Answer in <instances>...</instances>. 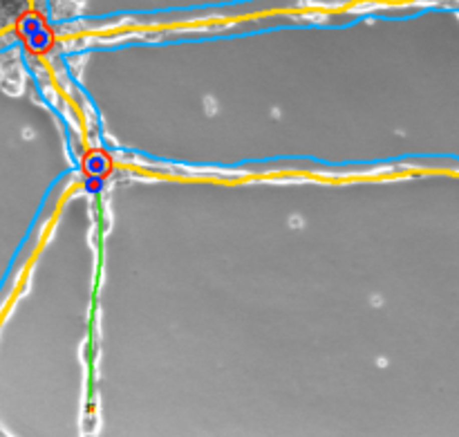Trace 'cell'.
<instances>
[{
    "label": "cell",
    "mask_w": 459,
    "mask_h": 437,
    "mask_svg": "<svg viewBox=\"0 0 459 437\" xmlns=\"http://www.w3.org/2000/svg\"><path fill=\"white\" fill-rule=\"evenodd\" d=\"M103 186V177L99 175H88V180H85V189L90 191V193H99Z\"/></svg>",
    "instance_id": "2"
},
{
    "label": "cell",
    "mask_w": 459,
    "mask_h": 437,
    "mask_svg": "<svg viewBox=\"0 0 459 437\" xmlns=\"http://www.w3.org/2000/svg\"><path fill=\"white\" fill-rule=\"evenodd\" d=\"M85 173H88V175L106 177L110 173V157L106 153H90V155L85 157Z\"/></svg>",
    "instance_id": "1"
}]
</instances>
